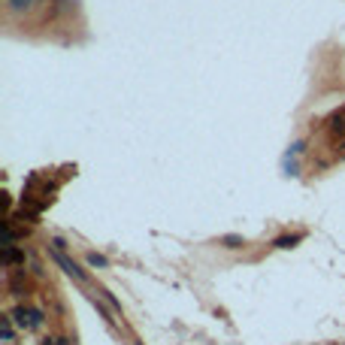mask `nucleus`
I'll use <instances>...</instances> for the list:
<instances>
[{
	"mask_svg": "<svg viewBox=\"0 0 345 345\" xmlns=\"http://www.w3.org/2000/svg\"><path fill=\"white\" fill-rule=\"evenodd\" d=\"M58 345H70V339H58Z\"/></svg>",
	"mask_w": 345,
	"mask_h": 345,
	"instance_id": "obj_7",
	"label": "nucleus"
},
{
	"mask_svg": "<svg viewBox=\"0 0 345 345\" xmlns=\"http://www.w3.org/2000/svg\"><path fill=\"white\" fill-rule=\"evenodd\" d=\"M6 3H9L12 12H27V9L33 6V0H6Z\"/></svg>",
	"mask_w": 345,
	"mask_h": 345,
	"instance_id": "obj_3",
	"label": "nucleus"
},
{
	"mask_svg": "<svg viewBox=\"0 0 345 345\" xmlns=\"http://www.w3.org/2000/svg\"><path fill=\"white\" fill-rule=\"evenodd\" d=\"M88 264H91V266H106V258H103V254H94V251H91V254H88Z\"/></svg>",
	"mask_w": 345,
	"mask_h": 345,
	"instance_id": "obj_6",
	"label": "nucleus"
},
{
	"mask_svg": "<svg viewBox=\"0 0 345 345\" xmlns=\"http://www.w3.org/2000/svg\"><path fill=\"white\" fill-rule=\"evenodd\" d=\"M300 242V236H282V239H276L279 248H291V245H297Z\"/></svg>",
	"mask_w": 345,
	"mask_h": 345,
	"instance_id": "obj_5",
	"label": "nucleus"
},
{
	"mask_svg": "<svg viewBox=\"0 0 345 345\" xmlns=\"http://www.w3.org/2000/svg\"><path fill=\"white\" fill-rule=\"evenodd\" d=\"M52 254H54V261H58V264L64 266V272H67V276H73V279H76V282H85V272H82V269H79L76 264H73V261L67 258V254H64V251H54V248H52Z\"/></svg>",
	"mask_w": 345,
	"mask_h": 345,
	"instance_id": "obj_2",
	"label": "nucleus"
},
{
	"mask_svg": "<svg viewBox=\"0 0 345 345\" xmlns=\"http://www.w3.org/2000/svg\"><path fill=\"white\" fill-rule=\"evenodd\" d=\"M342 155H345V142H342Z\"/></svg>",
	"mask_w": 345,
	"mask_h": 345,
	"instance_id": "obj_8",
	"label": "nucleus"
},
{
	"mask_svg": "<svg viewBox=\"0 0 345 345\" xmlns=\"http://www.w3.org/2000/svg\"><path fill=\"white\" fill-rule=\"evenodd\" d=\"M221 242H224L227 248H239V245H245V242H242V236H236V233H227V236H221Z\"/></svg>",
	"mask_w": 345,
	"mask_h": 345,
	"instance_id": "obj_4",
	"label": "nucleus"
},
{
	"mask_svg": "<svg viewBox=\"0 0 345 345\" xmlns=\"http://www.w3.org/2000/svg\"><path fill=\"white\" fill-rule=\"evenodd\" d=\"M12 321L22 327V330H40L46 318H43L40 309H33V306H18L12 312Z\"/></svg>",
	"mask_w": 345,
	"mask_h": 345,
	"instance_id": "obj_1",
	"label": "nucleus"
}]
</instances>
